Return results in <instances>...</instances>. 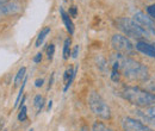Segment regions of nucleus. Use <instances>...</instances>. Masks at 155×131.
<instances>
[{
  "instance_id": "nucleus-1",
  "label": "nucleus",
  "mask_w": 155,
  "mask_h": 131,
  "mask_svg": "<svg viewBox=\"0 0 155 131\" xmlns=\"http://www.w3.org/2000/svg\"><path fill=\"white\" fill-rule=\"evenodd\" d=\"M114 58H116L119 64L120 74L124 75L130 81H147L149 79V69L142 64L141 62L134 58L122 54H114Z\"/></svg>"
},
{
  "instance_id": "nucleus-2",
  "label": "nucleus",
  "mask_w": 155,
  "mask_h": 131,
  "mask_svg": "<svg viewBox=\"0 0 155 131\" xmlns=\"http://www.w3.org/2000/svg\"><path fill=\"white\" fill-rule=\"evenodd\" d=\"M122 97L137 107H150L155 105V93L137 86H127L122 90Z\"/></svg>"
},
{
  "instance_id": "nucleus-3",
  "label": "nucleus",
  "mask_w": 155,
  "mask_h": 131,
  "mask_svg": "<svg viewBox=\"0 0 155 131\" xmlns=\"http://www.w3.org/2000/svg\"><path fill=\"white\" fill-rule=\"evenodd\" d=\"M116 28L118 30H120L124 36L130 38H134L137 41H142L146 37H148L149 35L146 32V30H143L135 20L133 18H127V17H119L115 20Z\"/></svg>"
},
{
  "instance_id": "nucleus-4",
  "label": "nucleus",
  "mask_w": 155,
  "mask_h": 131,
  "mask_svg": "<svg viewBox=\"0 0 155 131\" xmlns=\"http://www.w3.org/2000/svg\"><path fill=\"white\" fill-rule=\"evenodd\" d=\"M88 106L93 114H96L98 118L109 120L111 118V109L106 104V101L101 98V95L96 91H92L88 95Z\"/></svg>"
},
{
  "instance_id": "nucleus-5",
  "label": "nucleus",
  "mask_w": 155,
  "mask_h": 131,
  "mask_svg": "<svg viewBox=\"0 0 155 131\" xmlns=\"http://www.w3.org/2000/svg\"><path fill=\"white\" fill-rule=\"evenodd\" d=\"M111 45L116 50V53L125 55V56L131 55L134 53V50H135V47L130 42V39L128 37H125V36H123V35H119V34H116V35L112 36Z\"/></svg>"
},
{
  "instance_id": "nucleus-6",
  "label": "nucleus",
  "mask_w": 155,
  "mask_h": 131,
  "mask_svg": "<svg viewBox=\"0 0 155 131\" xmlns=\"http://www.w3.org/2000/svg\"><path fill=\"white\" fill-rule=\"evenodd\" d=\"M134 20L143 29L148 35H155V21L144 12H136L134 15Z\"/></svg>"
},
{
  "instance_id": "nucleus-7",
  "label": "nucleus",
  "mask_w": 155,
  "mask_h": 131,
  "mask_svg": "<svg viewBox=\"0 0 155 131\" xmlns=\"http://www.w3.org/2000/svg\"><path fill=\"white\" fill-rule=\"evenodd\" d=\"M122 129L123 131H155L150 126L131 117H124L122 119Z\"/></svg>"
},
{
  "instance_id": "nucleus-8",
  "label": "nucleus",
  "mask_w": 155,
  "mask_h": 131,
  "mask_svg": "<svg viewBox=\"0 0 155 131\" xmlns=\"http://www.w3.org/2000/svg\"><path fill=\"white\" fill-rule=\"evenodd\" d=\"M21 11V6L17 1H7L0 5V16H15Z\"/></svg>"
},
{
  "instance_id": "nucleus-9",
  "label": "nucleus",
  "mask_w": 155,
  "mask_h": 131,
  "mask_svg": "<svg viewBox=\"0 0 155 131\" xmlns=\"http://www.w3.org/2000/svg\"><path fill=\"white\" fill-rule=\"evenodd\" d=\"M135 48L142 54L147 55V56L155 58V44L153 43H149V42H146V41H137L136 42Z\"/></svg>"
},
{
  "instance_id": "nucleus-10",
  "label": "nucleus",
  "mask_w": 155,
  "mask_h": 131,
  "mask_svg": "<svg viewBox=\"0 0 155 131\" xmlns=\"http://www.w3.org/2000/svg\"><path fill=\"white\" fill-rule=\"evenodd\" d=\"M77 72H78V66L75 67V69H73L72 67H69V68L66 69V72L63 74V81H64L63 92H67L68 88L71 87V85H72V82H73V80H74V77L77 75Z\"/></svg>"
},
{
  "instance_id": "nucleus-11",
  "label": "nucleus",
  "mask_w": 155,
  "mask_h": 131,
  "mask_svg": "<svg viewBox=\"0 0 155 131\" xmlns=\"http://www.w3.org/2000/svg\"><path fill=\"white\" fill-rule=\"evenodd\" d=\"M60 15H61V18H62V21L68 31L69 35H73L74 34V23L71 18V16L63 10V7H60Z\"/></svg>"
},
{
  "instance_id": "nucleus-12",
  "label": "nucleus",
  "mask_w": 155,
  "mask_h": 131,
  "mask_svg": "<svg viewBox=\"0 0 155 131\" xmlns=\"http://www.w3.org/2000/svg\"><path fill=\"white\" fill-rule=\"evenodd\" d=\"M49 34H50V26H45L44 29H42V30H41V32L38 34V36H37V39H36L35 45H36L37 48H38V47H41V44L43 43L44 38L47 37Z\"/></svg>"
},
{
  "instance_id": "nucleus-13",
  "label": "nucleus",
  "mask_w": 155,
  "mask_h": 131,
  "mask_svg": "<svg viewBox=\"0 0 155 131\" xmlns=\"http://www.w3.org/2000/svg\"><path fill=\"white\" fill-rule=\"evenodd\" d=\"M142 116H143L147 120H149V122H152V123H155V105L150 106V107H147V109L143 111Z\"/></svg>"
},
{
  "instance_id": "nucleus-14",
  "label": "nucleus",
  "mask_w": 155,
  "mask_h": 131,
  "mask_svg": "<svg viewBox=\"0 0 155 131\" xmlns=\"http://www.w3.org/2000/svg\"><path fill=\"white\" fill-rule=\"evenodd\" d=\"M96 63H97L98 69H99L103 74H105V73L107 72V62H106V60H105L104 57L97 56L96 57Z\"/></svg>"
},
{
  "instance_id": "nucleus-15",
  "label": "nucleus",
  "mask_w": 155,
  "mask_h": 131,
  "mask_svg": "<svg viewBox=\"0 0 155 131\" xmlns=\"http://www.w3.org/2000/svg\"><path fill=\"white\" fill-rule=\"evenodd\" d=\"M25 76H26V68H25V67H21L19 70H18V73L16 74V77H15V86H18L20 82H23L24 79H25Z\"/></svg>"
},
{
  "instance_id": "nucleus-16",
  "label": "nucleus",
  "mask_w": 155,
  "mask_h": 131,
  "mask_svg": "<svg viewBox=\"0 0 155 131\" xmlns=\"http://www.w3.org/2000/svg\"><path fill=\"white\" fill-rule=\"evenodd\" d=\"M71 43H72V39L68 37L64 39V42H63V58L64 60H67L68 57H69V55L72 54L71 53Z\"/></svg>"
},
{
  "instance_id": "nucleus-17",
  "label": "nucleus",
  "mask_w": 155,
  "mask_h": 131,
  "mask_svg": "<svg viewBox=\"0 0 155 131\" xmlns=\"http://www.w3.org/2000/svg\"><path fill=\"white\" fill-rule=\"evenodd\" d=\"M92 131H114L110 126L104 124L103 122H94L92 125Z\"/></svg>"
},
{
  "instance_id": "nucleus-18",
  "label": "nucleus",
  "mask_w": 155,
  "mask_h": 131,
  "mask_svg": "<svg viewBox=\"0 0 155 131\" xmlns=\"http://www.w3.org/2000/svg\"><path fill=\"white\" fill-rule=\"evenodd\" d=\"M34 105L37 107V114L41 112V110L43 109V105H44V99H43V97L41 95V94H37L36 97H35V99H34Z\"/></svg>"
},
{
  "instance_id": "nucleus-19",
  "label": "nucleus",
  "mask_w": 155,
  "mask_h": 131,
  "mask_svg": "<svg viewBox=\"0 0 155 131\" xmlns=\"http://www.w3.org/2000/svg\"><path fill=\"white\" fill-rule=\"evenodd\" d=\"M28 119V109L25 105L20 106V111L18 113V120L19 122H25Z\"/></svg>"
},
{
  "instance_id": "nucleus-20",
  "label": "nucleus",
  "mask_w": 155,
  "mask_h": 131,
  "mask_svg": "<svg viewBox=\"0 0 155 131\" xmlns=\"http://www.w3.org/2000/svg\"><path fill=\"white\" fill-rule=\"evenodd\" d=\"M54 54H55V44H49V47L47 48V56H48V60L51 61L53 57H54Z\"/></svg>"
},
{
  "instance_id": "nucleus-21",
  "label": "nucleus",
  "mask_w": 155,
  "mask_h": 131,
  "mask_svg": "<svg viewBox=\"0 0 155 131\" xmlns=\"http://www.w3.org/2000/svg\"><path fill=\"white\" fill-rule=\"evenodd\" d=\"M147 15L153 19V20H155V4L149 5V6L147 7Z\"/></svg>"
},
{
  "instance_id": "nucleus-22",
  "label": "nucleus",
  "mask_w": 155,
  "mask_h": 131,
  "mask_svg": "<svg viewBox=\"0 0 155 131\" xmlns=\"http://www.w3.org/2000/svg\"><path fill=\"white\" fill-rule=\"evenodd\" d=\"M68 15H69L72 18H75V17L78 16L77 6H71V7H69V11H68Z\"/></svg>"
},
{
  "instance_id": "nucleus-23",
  "label": "nucleus",
  "mask_w": 155,
  "mask_h": 131,
  "mask_svg": "<svg viewBox=\"0 0 155 131\" xmlns=\"http://www.w3.org/2000/svg\"><path fill=\"white\" fill-rule=\"evenodd\" d=\"M71 55H72L73 58H77L78 55H79V45H75V47H74V49H73V51H72Z\"/></svg>"
},
{
  "instance_id": "nucleus-24",
  "label": "nucleus",
  "mask_w": 155,
  "mask_h": 131,
  "mask_svg": "<svg viewBox=\"0 0 155 131\" xmlns=\"http://www.w3.org/2000/svg\"><path fill=\"white\" fill-rule=\"evenodd\" d=\"M43 84H44V80H43V79H37V80L35 81V86H36V87H42Z\"/></svg>"
},
{
  "instance_id": "nucleus-25",
  "label": "nucleus",
  "mask_w": 155,
  "mask_h": 131,
  "mask_svg": "<svg viewBox=\"0 0 155 131\" xmlns=\"http://www.w3.org/2000/svg\"><path fill=\"white\" fill-rule=\"evenodd\" d=\"M41 61H42V53H38L36 56L34 57V62H35V63H38Z\"/></svg>"
},
{
  "instance_id": "nucleus-26",
  "label": "nucleus",
  "mask_w": 155,
  "mask_h": 131,
  "mask_svg": "<svg viewBox=\"0 0 155 131\" xmlns=\"http://www.w3.org/2000/svg\"><path fill=\"white\" fill-rule=\"evenodd\" d=\"M53 84H54V73L51 74L50 79H49V85H48V88H50V87L53 86Z\"/></svg>"
},
{
  "instance_id": "nucleus-27",
  "label": "nucleus",
  "mask_w": 155,
  "mask_h": 131,
  "mask_svg": "<svg viewBox=\"0 0 155 131\" xmlns=\"http://www.w3.org/2000/svg\"><path fill=\"white\" fill-rule=\"evenodd\" d=\"M79 131H90V129H88V126H87V125H82Z\"/></svg>"
},
{
  "instance_id": "nucleus-28",
  "label": "nucleus",
  "mask_w": 155,
  "mask_h": 131,
  "mask_svg": "<svg viewBox=\"0 0 155 131\" xmlns=\"http://www.w3.org/2000/svg\"><path fill=\"white\" fill-rule=\"evenodd\" d=\"M51 107H53V101H51V100H50V101H49V103H48V110H49V111H50V110H51Z\"/></svg>"
},
{
  "instance_id": "nucleus-29",
  "label": "nucleus",
  "mask_w": 155,
  "mask_h": 131,
  "mask_svg": "<svg viewBox=\"0 0 155 131\" xmlns=\"http://www.w3.org/2000/svg\"><path fill=\"white\" fill-rule=\"evenodd\" d=\"M7 1H10V0H0V5L5 4V2H7Z\"/></svg>"
},
{
  "instance_id": "nucleus-30",
  "label": "nucleus",
  "mask_w": 155,
  "mask_h": 131,
  "mask_svg": "<svg viewBox=\"0 0 155 131\" xmlns=\"http://www.w3.org/2000/svg\"><path fill=\"white\" fill-rule=\"evenodd\" d=\"M1 124H4V120H1V119H0V128H1Z\"/></svg>"
}]
</instances>
